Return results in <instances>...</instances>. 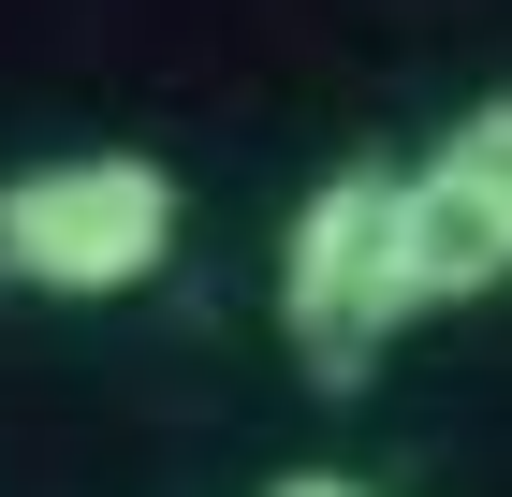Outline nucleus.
Masks as SVG:
<instances>
[{
  "label": "nucleus",
  "mask_w": 512,
  "mask_h": 497,
  "mask_svg": "<svg viewBox=\"0 0 512 497\" xmlns=\"http://www.w3.org/2000/svg\"><path fill=\"white\" fill-rule=\"evenodd\" d=\"M425 307H439V278H425V220H410V161H337L278 220V351L322 395H366Z\"/></svg>",
  "instance_id": "f257e3e1"
},
{
  "label": "nucleus",
  "mask_w": 512,
  "mask_h": 497,
  "mask_svg": "<svg viewBox=\"0 0 512 497\" xmlns=\"http://www.w3.org/2000/svg\"><path fill=\"white\" fill-rule=\"evenodd\" d=\"M176 234H191V191L161 147H44L0 176V293L118 307L176 264Z\"/></svg>",
  "instance_id": "f03ea898"
},
{
  "label": "nucleus",
  "mask_w": 512,
  "mask_h": 497,
  "mask_svg": "<svg viewBox=\"0 0 512 497\" xmlns=\"http://www.w3.org/2000/svg\"><path fill=\"white\" fill-rule=\"evenodd\" d=\"M410 220H425L439 307H469V293H498V278H512V88H498V103H469L425 161H410Z\"/></svg>",
  "instance_id": "7ed1b4c3"
},
{
  "label": "nucleus",
  "mask_w": 512,
  "mask_h": 497,
  "mask_svg": "<svg viewBox=\"0 0 512 497\" xmlns=\"http://www.w3.org/2000/svg\"><path fill=\"white\" fill-rule=\"evenodd\" d=\"M264 497H381V483H352V468H278Z\"/></svg>",
  "instance_id": "20e7f679"
}]
</instances>
